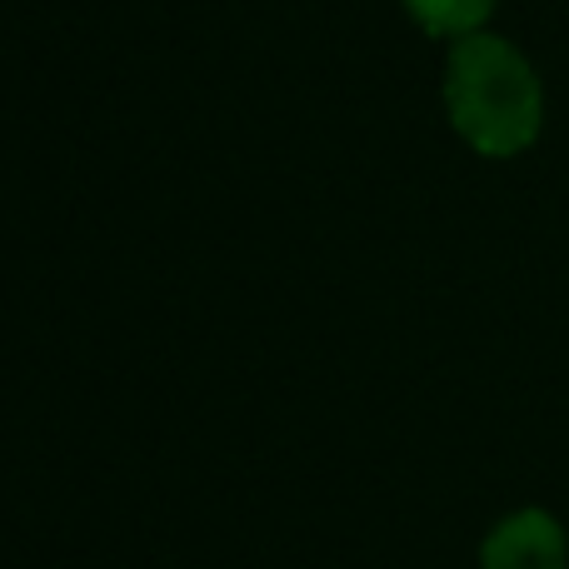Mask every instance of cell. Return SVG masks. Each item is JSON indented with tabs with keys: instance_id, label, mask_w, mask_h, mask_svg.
Masks as SVG:
<instances>
[{
	"instance_id": "cell-3",
	"label": "cell",
	"mask_w": 569,
	"mask_h": 569,
	"mask_svg": "<svg viewBox=\"0 0 569 569\" xmlns=\"http://www.w3.org/2000/svg\"><path fill=\"white\" fill-rule=\"evenodd\" d=\"M410 10V20L425 30V36L440 40H465L475 30H485V20L495 16L500 0H400Z\"/></svg>"
},
{
	"instance_id": "cell-1",
	"label": "cell",
	"mask_w": 569,
	"mask_h": 569,
	"mask_svg": "<svg viewBox=\"0 0 569 569\" xmlns=\"http://www.w3.org/2000/svg\"><path fill=\"white\" fill-rule=\"evenodd\" d=\"M445 110L450 126L475 156L510 160L540 140L545 130V86L540 70L505 36L475 30L450 40L445 60Z\"/></svg>"
},
{
	"instance_id": "cell-2",
	"label": "cell",
	"mask_w": 569,
	"mask_h": 569,
	"mask_svg": "<svg viewBox=\"0 0 569 569\" xmlns=\"http://www.w3.org/2000/svg\"><path fill=\"white\" fill-rule=\"evenodd\" d=\"M480 569H569V535L540 505L505 515L480 545Z\"/></svg>"
}]
</instances>
